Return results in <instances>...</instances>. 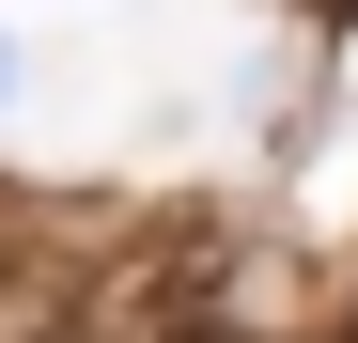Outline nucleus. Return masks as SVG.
Masks as SVG:
<instances>
[{"label":"nucleus","instance_id":"obj_1","mask_svg":"<svg viewBox=\"0 0 358 343\" xmlns=\"http://www.w3.org/2000/svg\"><path fill=\"white\" fill-rule=\"evenodd\" d=\"M156 343H250V328H234V297H171V312H156Z\"/></svg>","mask_w":358,"mask_h":343}]
</instances>
